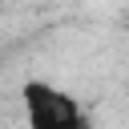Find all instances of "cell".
<instances>
[{"label":"cell","instance_id":"cell-1","mask_svg":"<svg viewBox=\"0 0 129 129\" xmlns=\"http://www.w3.org/2000/svg\"><path fill=\"white\" fill-rule=\"evenodd\" d=\"M20 101H24V121H28V129H93L85 105H81L69 89H60V85H52V81H40V77L24 81Z\"/></svg>","mask_w":129,"mask_h":129}]
</instances>
